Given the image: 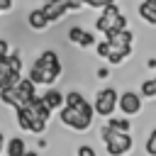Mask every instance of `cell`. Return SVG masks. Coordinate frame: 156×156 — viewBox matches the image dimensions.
Instances as JSON below:
<instances>
[{
	"instance_id": "obj_23",
	"label": "cell",
	"mask_w": 156,
	"mask_h": 156,
	"mask_svg": "<svg viewBox=\"0 0 156 156\" xmlns=\"http://www.w3.org/2000/svg\"><path fill=\"white\" fill-rule=\"evenodd\" d=\"M95 51H98V56H105V58H107L110 51H112V46H110L107 39H102V41H98V49H95Z\"/></svg>"
},
{
	"instance_id": "obj_8",
	"label": "cell",
	"mask_w": 156,
	"mask_h": 156,
	"mask_svg": "<svg viewBox=\"0 0 156 156\" xmlns=\"http://www.w3.org/2000/svg\"><path fill=\"white\" fill-rule=\"evenodd\" d=\"M15 93H17V98H20V105H27V102L37 95V85H34L29 78H20V80L15 83Z\"/></svg>"
},
{
	"instance_id": "obj_13",
	"label": "cell",
	"mask_w": 156,
	"mask_h": 156,
	"mask_svg": "<svg viewBox=\"0 0 156 156\" xmlns=\"http://www.w3.org/2000/svg\"><path fill=\"white\" fill-rule=\"evenodd\" d=\"M29 105L34 107V112H37V115H39L41 119H46V122H49V117H51V112H54V110H51V107H49V105L44 102V98H39V95H34V98L29 100Z\"/></svg>"
},
{
	"instance_id": "obj_1",
	"label": "cell",
	"mask_w": 156,
	"mask_h": 156,
	"mask_svg": "<svg viewBox=\"0 0 156 156\" xmlns=\"http://www.w3.org/2000/svg\"><path fill=\"white\" fill-rule=\"evenodd\" d=\"M93 115H95V107H93L88 100H83L78 107L63 105V107L58 110V117H61V122H63L66 127L76 129V132H85V129L90 127V122H93Z\"/></svg>"
},
{
	"instance_id": "obj_24",
	"label": "cell",
	"mask_w": 156,
	"mask_h": 156,
	"mask_svg": "<svg viewBox=\"0 0 156 156\" xmlns=\"http://www.w3.org/2000/svg\"><path fill=\"white\" fill-rule=\"evenodd\" d=\"M146 154L149 156H156V129L149 134V139H146Z\"/></svg>"
},
{
	"instance_id": "obj_10",
	"label": "cell",
	"mask_w": 156,
	"mask_h": 156,
	"mask_svg": "<svg viewBox=\"0 0 156 156\" xmlns=\"http://www.w3.org/2000/svg\"><path fill=\"white\" fill-rule=\"evenodd\" d=\"M27 22H29V27H32L34 32H44V29L49 27V20H46V15L41 12V7L32 10V12H29V17H27Z\"/></svg>"
},
{
	"instance_id": "obj_29",
	"label": "cell",
	"mask_w": 156,
	"mask_h": 156,
	"mask_svg": "<svg viewBox=\"0 0 156 156\" xmlns=\"http://www.w3.org/2000/svg\"><path fill=\"white\" fill-rule=\"evenodd\" d=\"M0 10H2V12L12 10V0H0Z\"/></svg>"
},
{
	"instance_id": "obj_18",
	"label": "cell",
	"mask_w": 156,
	"mask_h": 156,
	"mask_svg": "<svg viewBox=\"0 0 156 156\" xmlns=\"http://www.w3.org/2000/svg\"><path fill=\"white\" fill-rule=\"evenodd\" d=\"M7 68L12 73H22V56L20 54H7Z\"/></svg>"
},
{
	"instance_id": "obj_32",
	"label": "cell",
	"mask_w": 156,
	"mask_h": 156,
	"mask_svg": "<svg viewBox=\"0 0 156 156\" xmlns=\"http://www.w3.org/2000/svg\"><path fill=\"white\" fill-rule=\"evenodd\" d=\"M5 149V136H2V132H0V151Z\"/></svg>"
},
{
	"instance_id": "obj_34",
	"label": "cell",
	"mask_w": 156,
	"mask_h": 156,
	"mask_svg": "<svg viewBox=\"0 0 156 156\" xmlns=\"http://www.w3.org/2000/svg\"><path fill=\"white\" fill-rule=\"evenodd\" d=\"M146 2H149V5H156V0H146Z\"/></svg>"
},
{
	"instance_id": "obj_3",
	"label": "cell",
	"mask_w": 156,
	"mask_h": 156,
	"mask_svg": "<svg viewBox=\"0 0 156 156\" xmlns=\"http://www.w3.org/2000/svg\"><path fill=\"white\" fill-rule=\"evenodd\" d=\"M117 90L115 88H102V90H98V95H95V100H93V107H95V115H100V117H112V112H115V107H117Z\"/></svg>"
},
{
	"instance_id": "obj_22",
	"label": "cell",
	"mask_w": 156,
	"mask_h": 156,
	"mask_svg": "<svg viewBox=\"0 0 156 156\" xmlns=\"http://www.w3.org/2000/svg\"><path fill=\"white\" fill-rule=\"evenodd\" d=\"M127 56H129L127 51H115V49H112V51H110V56H107V61H110L112 66H119V63H122Z\"/></svg>"
},
{
	"instance_id": "obj_21",
	"label": "cell",
	"mask_w": 156,
	"mask_h": 156,
	"mask_svg": "<svg viewBox=\"0 0 156 156\" xmlns=\"http://www.w3.org/2000/svg\"><path fill=\"white\" fill-rule=\"evenodd\" d=\"M85 37V29L83 27H71L68 29V41H73V44H80V39Z\"/></svg>"
},
{
	"instance_id": "obj_7",
	"label": "cell",
	"mask_w": 156,
	"mask_h": 156,
	"mask_svg": "<svg viewBox=\"0 0 156 156\" xmlns=\"http://www.w3.org/2000/svg\"><path fill=\"white\" fill-rule=\"evenodd\" d=\"M117 107H119L124 115H136V112H141V95H136V93L127 90V93H122V95H119Z\"/></svg>"
},
{
	"instance_id": "obj_16",
	"label": "cell",
	"mask_w": 156,
	"mask_h": 156,
	"mask_svg": "<svg viewBox=\"0 0 156 156\" xmlns=\"http://www.w3.org/2000/svg\"><path fill=\"white\" fill-rule=\"evenodd\" d=\"M141 98H156V78H149L141 83V90H139Z\"/></svg>"
},
{
	"instance_id": "obj_15",
	"label": "cell",
	"mask_w": 156,
	"mask_h": 156,
	"mask_svg": "<svg viewBox=\"0 0 156 156\" xmlns=\"http://www.w3.org/2000/svg\"><path fill=\"white\" fill-rule=\"evenodd\" d=\"M0 102H2V105H10V107H20V98H17V93H15V85L0 90Z\"/></svg>"
},
{
	"instance_id": "obj_33",
	"label": "cell",
	"mask_w": 156,
	"mask_h": 156,
	"mask_svg": "<svg viewBox=\"0 0 156 156\" xmlns=\"http://www.w3.org/2000/svg\"><path fill=\"white\" fill-rule=\"evenodd\" d=\"M24 156H39V154H37V151H27Z\"/></svg>"
},
{
	"instance_id": "obj_19",
	"label": "cell",
	"mask_w": 156,
	"mask_h": 156,
	"mask_svg": "<svg viewBox=\"0 0 156 156\" xmlns=\"http://www.w3.org/2000/svg\"><path fill=\"white\" fill-rule=\"evenodd\" d=\"M83 100H85V98H83L78 90H71L68 95H63V105H71V107H78Z\"/></svg>"
},
{
	"instance_id": "obj_25",
	"label": "cell",
	"mask_w": 156,
	"mask_h": 156,
	"mask_svg": "<svg viewBox=\"0 0 156 156\" xmlns=\"http://www.w3.org/2000/svg\"><path fill=\"white\" fill-rule=\"evenodd\" d=\"M76 2L88 5V7H105V5H110V2H115V0H76Z\"/></svg>"
},
{
	"instance_id": "obj_11",
	"label": "cell",
	"mask_w": 156,
	"mask_h": 156,
	"mask_svg": "<svg viewBox=\"0 0 156 156\" xmlns=\"http://www.w3.org/2000/svg\"><path fill=\"white\" fill-rule=\"evenodd\" d=\"M5 151H7V156H24L27 154V141L22 136H12L5 144Z\"/></svg>"
},
{
	"instance_id": "obj_14",
	"label": "cell",
	"mask_w": 156,
	"mask_h": 156,
	"mask_svg": "<svg viewBox=\"0 0 156 156\" xmlns=\"http://www.w3.org/2000/svg\"><path fill=\"white\" fill-rule=\"evenodd\" d=\"M41 98H44V102H46L51 110H61V107H63V95H61L58 90H54V88H51V90H46Z\"/></svg>"
},
{
	"instance_id": "obj_5",
	"label": "cell",
	"mask_w": 156,
	"mask_h": 156,
	"mask_svg": "<svg viewBox=\"0 0 156 156\" xmlns=\"http://www.w3.org/2000/svg\"><path fill=\"white\" fill-rule=\"evenodd\" d=\"M122 12H119V7H117V2H110V5H105L102 7V12L98 15V20H95V27H98V32H107V29H112V24H115V20L119 17Z\"/></svg>"
},
{
	"instance_id": "obj_2",
	"label": "cell",
	"mask_w": 156,
	"mask_h": 156,
	"mask_svg": "<svg viewBox=\"0 0 156 156\" xmlns=\"http://www.w3.org/2000/svg\"><path fill=\"white\" fill-rule=\"evenodd\" d=\"M100 136H102L105 149H107L110 156H124V154L132 151V144H134V141H132L129 132H117V129H112L110 124H105V127L100 129Z\"/></svg>"
},
{
	"instance_id": "obj_9",
	"label": "cell",
	"mask_w": 156,
	"mask_h": 156,
	"mask_svg": "<svg viewBox=\"0 0 156 156\" xmlns=\"http://www.w3.org/2000/svg\"><path fill=\"white\" fill-rule=\"evenodd\" d=\"M15 112H17V124H20V129H27V132L32 129L34 119L39 117L29 102H27V105H20V107H15Z\"/></svg>"
},
{
	"instance_id": "obj_4",
	"label": "cell",
	"mask_w": 156,
	"mask_h": 156,
	"mask_svg": "<svg viewBox=\"0 0 156 156\" xmlns=\"http://www.w3.org/2000/svg\"><path fill=\"white\" fill-rule=\"evenodd\" d=\"M105 39L110 41V46L115 51H127L132 54V41H134V34L129 29H107L105 32Z\"/></svg>"
},
{
	"instance_id": "obj_26",
	"label": "cell",
	"mask_w": 156,
	"mask_h": 156,
	"mask_svg": "<svg viewBox=\"0 0 156 156\" xmlns=\"http://www.w3.org/2000/svg\"><path fill=\"white\" fill-rule=\"evenodd\" d=\"M93 44H95V37H93L90 32H85V37L80 39V44H78V46H80V49H88V46H93Z\"/></svg>"
},
{
	"instance_id": "obj_20",
	"label": "cell",
	"mask_w": 156,
	"mask_h": 156,
	"mask_svg": "<svg viewBox=\"0 0 156 156\" xmlns=\"http://www.w3.org/2000/svg\"><path fill=\"white\" fill-rule=\"evenodd\" d=\"M107 124H110L112 129H117V132H129V129H132L129 119H124V117H122V119H115V117H110V122H107Z\"/></svg>"
},
{
	"instance_id": "obj_12",
	"label": "cell",
	"mask_w": 156,
	"mask_h": 156,
	"mask_svg": "<svg viewBox=\"0 0 156 156\" xmlns=\"http://www.w3.org/2000/svg\"><path fill=\"white\" fill-rule=\"evenodd\" d=\"M136 12H139V17L146 22V24H151V27H156V5H149L146 0L136 7Z\"/></svg>"
},
{
	"instance_id": "obj_28",
	"label": "cell",
	"mask_w": 156,
	"mask_h": 156,
	"mask_svg": "<svg viewBox=\"0 0 156 156\" xmlns=\"http://www.w3.org/2000/svg\"><path fill=\"white\" fill-rule=\"evenodd\" d=\"M7 54H10V44L5 39H0V56H7Z\"/></svg>"
},
{
	"instance_id": "obj_27",
	"label": "cell",
	"mask_w": 156,
	"mask_h": 156,
	"mask_svg": "<svg viewBox=\"0 0 156 156\" xmlns=\"http://www.w3.org/2000/svg\"><path fill=\"white\" fill-rule=\"evenodd\" d=\"M78 156H98V154L93 151V146H88V144H83V146H78Z\"/></svg>"
},
{
	"instance_id": "obj_30",
	"label": "cell",
	"mask_w": 156,
	"mask_h": 156,
	"mask_svg": "<svg viewBox=\"0 0 156 156\" xmlns=\"http://www.w3.org/2000/svg\"><path fill=\"white\" fill-rule=\"evenodd\" d=\"M107 76H110V71H107L105 66H102V68H98V78H107Z\"/></svg>"
},
{
	"instance_id": "obj_31",
	"label": "cell",
	"mask_w": 156,
	"mask_h": 156,
	"mask_svg": "<svg viewBox=\"0 0 156 156\" xmlns=\"http://www.w3.org/2000/svg\"><path fill=\"white\" fill-rule=\"evenodd\" d=\"M149 68H156V58H149V63H146Z\"/></svg>"
},
{
	"instance_id": "obj_6",
	"label": "cell",
	"mask_w": 156,
	"mask_h": 156,
	"mask_svg": "<svg viewBox=\"0 0 156 156\" xmlns=\"http://www.w3.org/2000/svg\"><path fill=\"white\" fill-rule=\"evenodd\" d=\"M41 12L46 15L49 24H51V22H58V20L68 12V0H46V2L41 5Z\"/></svg>"
},
{
	"instance_id": "obj_17",
	"label": "cell",
	"mask_w": 156,
	"mask_h": 156,
	"mask_svg": "<svg viewBox=\"0 0 156 156\" xmlns=\"http://www.w3.org/2000/svg\"><path fill=\"white\" fill-rule=\"evenodd\" d=\"M29 80L34 83V85H44V68L34 61V66H32V71H29Z\"/></svg>"
}]
</instances>
